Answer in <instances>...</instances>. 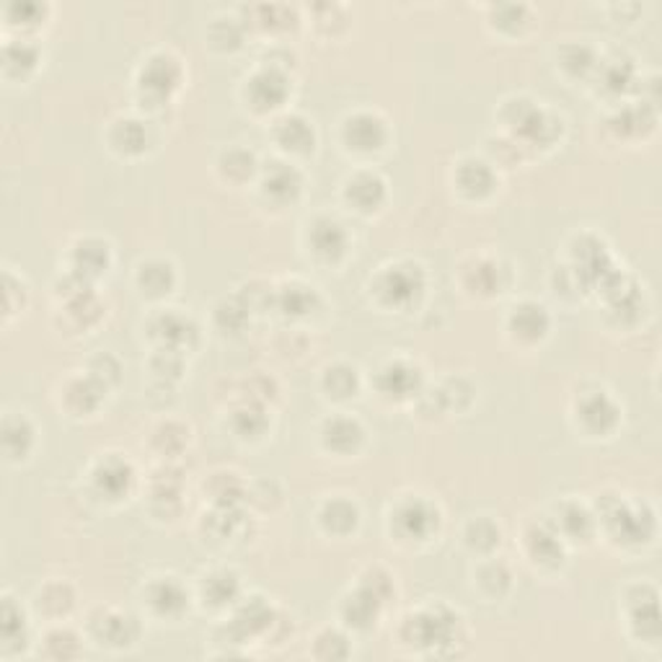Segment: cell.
I'll list each match as a JSON object with an SVG mask.
<instances>
[{"label": "cell", "instance_id": "1", "mask_svg": "<svg viewBox=\"0 0 662 662\" xmlns=\"http://www.w3.org/2000/svg\"><path fill=\"white\" fill-rule=\"evenodd\" d=\"M401 644L420 654H458V644L466 642L464 616L445 604H435L420 611H409L399 627Z\"/></svg>", "mask_w": 662, "mask_h": 662}, {"label": "cell", "instance_id": "2", "mask_svg": "<svg viewBox=\"0 0 662 662\" xmlns=\"http://www.w3.org/2000/svg\"><path fill=\"white\" fill-rule=\"evenodd\" d=\"M427 290L425 267L412 259H399L381 267L370 280V295L386 311H409L422 301Z\"/></svg>", "mask_w": 662, "mask_h": 662}, {"label": "cell", "instance_id": "3", "mask_svg": "<svg viewBox=\"0 0 662 662\" xmlns=\"http://www.w3.org/2000/svg\"><path fill=\"white\" fill-rule=\"evenodd\" d=\"M441 508L425 495H406L389 510V531L399 544H427L441 531Z\"/></svg>", "mask_w": 662, "mask_h": 662}, {"label": "cell", "instance_id": "4", "mask_svg": "<svg viewBox=\"0 0 662 662\" xmlns=\"http://www.w3.org/2000/svg\"><path fill=\"white\" fill-rule=\"evenodd\" d=\"M88 637L101 650H132L140 642V637H143V623H140L135 614L124 611V608L99 606L88 616Z\"/></svg>", "mask_w": 662, "mask_h": 662}, {"label": "cell", "instance_id": "5", "mask_svg": "<svg viewBox=\"0 0 662 662\" xmlns=\"http://www.w3.org/2000/svg\"><path fill=\"white\" fill-rule=\"evenodd\" d=\"M389 138V122H386L383 115L370 109H360L347 115L339 130V140L341 145H345V151L355 155H376L386 151Z\"/></svg>", "mask_w": 662, "mask_h": 662}, {"label": "cell", "instance_id": "6", "mask_svg": "<svg viewBox=\"0 0 662 662\" xmlns=\"http://www.w3.org/2000/svg\"><path fill=\"white\" fill-rule=\"evenodd\" d=\"M143 608L159 621H182L189 611V590L174 575L151 577L140 590Z\"/></svg>", "mask_w": 662, "mask_h": 662}, {"label": "cell", "instance_id": "7", "mask_svg": "<svg viewBox=\"0 0 662 662\" xmlns=\"http://www.w3.org/2000/svg\"><path fill=\"white\" fill-rule=\"evenodd\" d=\"M290 96V80L282 68H257L251 76L243 80L241 99L254 115H274V111L285 107Z\"/></svg>", "mask_w": 662, "mask_h": 662}, {"label": "cell", "instance_id": "8", "mask_svg": "<svg viewBox=\"0 0 662 662\" xmlns=\"http://www.w3.org/2000/svg\"><path fill=\"white\" fill-rule=\"evenodd\" d=\"M306 247L308 254L322 264H339L349 254L352 241H349L347 228L332 215H316L306 223Z\"/></svg>", "mask_w": 662, "mask_h": 662}, {"label": "cell", "instance_id": "9", "mask_svg": "<svg viewBox=\"0 0 662 662\" xmlns=\"http://www.w3.org/2000/svg\"><path fill=\"white\" fill-rule=\"evenodd\" d=\"M341 199L357 215H373L383 210L386 199H389V184L373 169H357L341 184Z\"/></svg>", "mask_w": 662, "mask_h": 662}, {"label": "cell", "instance_id": "10", "mask_svg": "<svg viewBox=\"0 0 662 662\" xmlns=\"http://www.w3.org/2000/svg\"><path fill=\"white\" fill-rule=\"evenodd\" d=\"M178 84H182V63L166 50L151 52L145 57V63L140 65L138 88L148 99L166 101L171 91H176Z\"/></svg>", "mask_w": 662, "mask_h": 662}, {"label": "cell", "instance_id": "11", "mask_svg": "<svg viewBox=\"0 0 662 662\" xmlns=\"http://www.w3.org/2000/svg\"><path fill=\"white\" fill-rule=\"evenodd\" d=\"M107 391V386L96 381L88 370L80 376H70L59 383V409L73 416V420H86V416H94L99 412Z\"/></svg>", "mask_w": 662, "mask_h": 662}, {"label": "cell", "instance_id": "12", "mask_svg": "<svg viewBox=\"0 0 662 662\" xmlns=\"http://www.w3.org/2000/svg\"><path fill=\"white\" fill-rule=\"evenodd\" d=\"M378 397L386 401H406L422 393V370L406 357H391L378 368L376 376Z\"/></svg>", "mask_w": 662, "mask_h": 662}, {"label": "cell", "instance_id": "13", "mask_svg": "<svg viewBox=\"0 0 662 662\" xmlns=\"http://www.w3.org/2000/svg\"><path fill=\"white\" fill-rule=\"evenodd\" d=\"M575 416H577V425L583 427L587 435L604 437V435H611L614 430L619 427L621 409L614 401L611 393L595 389L577 399Z\"/></svg>", "mask_w": 662, "mask_h": 662}, {"label": "cell", "instance_id": "14", "mask_svg": "<svg viewBox=\"0 0 662 662\" xmlns=\"http://www.w3.org/2000/svg\"><path fill=\"white\" fill-rule=\"evenodd\" d=\"M623 606L629 611V627L634 629L639 642L654 644L660 639V614H658V590L650 583H637L623 593Z\"/></svg>", "mask_w": 662, "mask_h": 662}, {"label": "cell", "instance_id": "15", "mask_svg": "<svg viewBox=\"0 0 662 662\" xmlns=\"http://www.w3.org/2000/svg\"><path fill=\"white\" fill-rule=\"evenodd\" d=\"M504 329H508V337L516 341V345L533 347V345H541V341L549 337L552 316H549L546 306H541V303L520 301L508 311Z\"/></svg>", "mask_w": 662, "mask_h": 662}, {"label": "cell", "instance_id": "16", "mask_svg": "<svg viewBox=\"0 0 662 662\" xmlns=\"http://www.w3.org/2000/svg\"><path fill=\"white\" fill-rule=\"evenodd\" d=\"M523 552L533 567L556 569L564 562V539L549 520H533L523 528Z\"/></svg>", "mask_w": 662, "mask_h": 662}, {"label": "cell", "instance_id": "17", "mask_svg": "<svg viewBox=\"0 0 662 662\" xmlns=\"http://www.w3.org/2000/svg\"><path fill=\"white\" fill-rule=\"evenodd\" d=\"M366 427L357 416L347 412H337L326 416L318 427V441L334 456H355L366 445Z\"/></svg>", "mask_w": 662, "mask_h": 662}, {"label": "cell", "instance_id": "18", "mask_svg": "<svg viewBox=\"0 0 662 662\" xmlns=\"http://www.w3.org/2000/svg\"><path fill=\"white\" fill-rule=\"evenodd\" d=\"M383 600L376 598L368 587L355 585L347 595H341L339 600V621L341 627L349 631H373L383 616Z\"/></svg>", "mask_w": 662, "mask_h": 662}, {"label": "cell", "instance_id": "19", "mask_svg": "<svg viewBox=\"0 0 662 662\" xmlns=\"http://www.w3.org/2000/svg\"><path fill=\"white\" fill-rule=\"evenodd\" d=\"M259 192L274 207H287L303 195V174L293 163L272 161L270 169L259 171Z\"/></svg>", "mask_w": 662, "mask_h": 662}, {"label": "cell", "instance_id": "20", "mask_svg": "<svg viewBox=\"0 0 662 662\" xmlns=\"http://www.w3.org/2000/svg\"><path fill=\"white\" fill-rule=\"evenodd\" d=\"M453 184H456L460 197L471 199V203H481V199L495 195V166L485 159H476V155H464L456 163V169H453Z\"/></svg>", "mask_w": 662, "mask_h": 662}, {"label": "cell", "instance_id": "21", "mask_svg": "<svg viewBox=\"0 0 662 662\" xmlns=\"http://www.w3.org/2000/svg\"><path fill=\"white\" fill-rule=\"evenodd\" d=\"M132 481H135V468L128 458H119L117 453H109L91 466V485L104 500L128 497Z\"/></svg>", "mask_w": 662, "mask_h": 662}, {"label": "cell", "instance_id": "22", "mask_svg": "<svg viewBox=\"0 0 662 662\" xmlns=\"http://www.w3.org/2000/svg\"><path fill=\"white\" fill-rule=\"evenodd\" d=\"M197 598L210 611H226L241 600V577L230 567L207 569L197 583Z\"/></svg>", "mask_w": 662, "mask_h": 662}, {"label": "cell", "instance_id": "23", "mask_svg": "<svg viewBox=\"0 0 662 662\" xmlns=\"http://www.w3.org/2000/svg\"><path fill=\"white\" fill-rule=\"evenodd\" d=\"M151 334L159 347L187 352L197 341L199 329L187 314H178V308H161L151 322Z\"/></svg>", "mask_w": 662, "mask_h": 662}, {"label": "cell", "instance_id": "24", "mask_svg": "<svg viewBox=\"0 0 662 662\" xmlns=\"http://www.w3.org/2000/svg\"><path fill=\"white\" fill-rule=\"evenodd\" d=\"M272 138L285 155H308L316 148L314 122L308 117L295 115V111L274 119Z\"/></svg>", "mask_w": 662, "mask_h": 662}, {"label": "cell", "instance_id": "25", "mask_svg": "<svg viewBox=\"0 0 662 662\" xmlns=\"http://www.w3.org/2000/svg\"><path fill=\"white\" fill-rule=\"evenodd\" d=\"M32 608L44 623L68 621L70 614L76 611V590L65 579H50V583L36 587Z\"/></svg>", "mask_w": 662, "mask_h": 662}, {"label": "cell", "instance_id": "26", "mask_svg": "<svg viewBox=\"0 0 662 662\" xmlns=\"http://www.w3.org/2000/svg\"><path fill=\"white\" fill-rule=\"evenodd\" d=\"M29 642V614L11 593L3 595V606H0V654L13 658V654L24 652Z\"/></svg>", "mask_w": 662, "mask_h": 662}, {"label": "cell", "instance_id": "27", "mask_svg": "<svg viewBox=\"0 0 662 662\" xmlns=\"http://www.w3.org/2000/svg\"><path fill=\"white\" fill-rule=\"evenodd\" d=\"M70 264L73 274L80 280H86L91 285V280L99 278L111 267V247L104 238H78L70 247Z\"/></svg>", "mask_w": 662, "mask_h": 662}, {"label": "cell", "instance_id": "28", "mask_svg": "<svg viewBox=\"0 0 662 662\" xmlns=\"http://www.w3.org/2000/svg\"><path fill=\"white\" fill-rule=\"evenodd\" d=\"M318 525L324 533L334 535V539H347L360 525V508L355 500H349L345 495H334L329 500L322 502V508L316 512Z\"/></svg>", "mask_w": 662, "mask_h": 662}, {"label": "cell", "instance_id": "29", "mask_svg": "<svg viewBox=\"0 0 662 662\" xmlns=\"http://www.w3.org/2000/svg\"><path fill=\"white\" fill-rule=\"evenodd\" d=\"M135 285L140 295L151 297V301H161L174 293L176 287V267L174 262L163 257H151L145 262L135 267Z\"/></svg>", "mask_w": 662, "mask_h": 662}, {"label": "cell", "instance_id": "30", "mask_svg": "<svg viewBox=\"0 0 662 662\" xmlns=\"http://www.w3.org/2000/svg\"><path fill=\"white\" fill-rule=\"evenodd\" d=\"M84 634H78V631L68 627L65 621L47 623L40 642H36V654L47 660H76L84 654Z\"/></svg>", "mask_w": 662, "mask_h": 662}, {"label": "cell", "instance_id": "31", "mask_svg": "<svg viewBox=\"0 0 662 662\" xmlns=\"http://www.w3.org/2000/svg\"><path fill=\"white\" fill-rule=\"evenodd\" d=\"M460 285L476 297H492L502 290L500 259L471 257V264L460 267Z\"/></svg>", "mask_w": 662, "mask_h": 662}, {"label": "cell", "instance_id": "32", "mask_svg": "<svg viewBox=\"0 0 662 662\" xmlns=\"http://www.w3.org/2000/svg\"><path fill=\"white\" fill-rule=\"evenodd\" d=\"M36 445V427L24 412H6L3 416V453L6 460L19 464L29 458Z\"/></svg>", "mask_w": 662, "mask_h": 662}, {"label": "cell", "instance_id": "33", "mask_svg": "<svg viewBox=\"0 0 662 662\" xmlns=\"http://www.w3.org/2000/svg\"><path fill=\"white\" fill-rule=\"evenodd\" d=\"M474 590L489 604L502 600L512 590V572L508 564L495 556H481V562L474 567Z\"/></svg>", "mask_w": 662, "mask_h": 662}, {"label": "cell", "instance_id": "34", "mask_svg": "<svg viewBox=\"0 0 662 662\" xmlns=\"http://www.w3.org/2000/svg\"><path fill=\"white\" fill-rule=\"evenodd\" d=\"M107 143L122 159H138L148 148L145 124L135 117H117L107 132Z\"/></svg>", "mask_w": 662, "mask_h": 662}, {"label": "cell", "instance_id": "35", "mask_svg": "<svg viewBox=\"0 0 662 662\" xmlns=\"http://www.w3.org/2000/svg\"><path fill=\"white\" fill-rule=\"evenodd\" d=\"M552 523L564 541H590L598 520H595V512L587 510L585 504L567 500L560 504Z\"/></svg>", "mask_w": 662, "mask_h": 662}, {"label": "cell", "instance_id": "36", "mask_svg": "<svg viewBox=\"0 0 662 662\" xmlns=\"http://www.w3.org/2000/svg\"><path fill=\"white\" fill-rule=\"evenodd\" d=\"M464 546L479 556H492L502 544V528L492 516H474L464 525Z\"/></svg>", "mask_w": 662, "mask_h": 662}, {"label": "cell", "instance_id": "37", "mask_svg": "<svg viewBox=\"0 0 662 662\" xmlns=\"http://www.w3.org/2000/svg\"><path fill=\"white\" fill-rule=\"evenodd\" d=\"M362 378L360 370L352 362H332V366L324 368L322 373V391L326 393V399L332 401H349L357 397L360 391Z\"/></svg>", "mask_w": 662, "mask_h": 662}, {"label": "cell", "instance_id": "38", "mask_svg": "<svg viewBox=\"0 0 662 662\" xmlns=\"http://www.w3.org/2000/svg\"><path fill=\"white\" fill-rule=\"evenodd\" d=\"M215 166H218V174L223 182L234 184V187H241V184L251 182V178L259 174L257 155L247 151V148H238V145L226 148V151L218 155V163H215Z\"/></svg>", "mask_w": 662, "mask_h": 662}, {"label": "cell", "instance_id": "39", "mask_svg": "<svg viewBox=\"0 0 662 662\" xmlns=\"http://www.w3.org/2000/svg\"><path fill=\"white\" fill-rule=\"evenodd\" d=\"M274 301H278V308L285 316H308V314H314L318 293L314 285H306V282L293 280L287 287L274 290Z\"/></svg>", "mask_w": 662, "mask_h": 662}, {"label": "cell", "instance_id": "40", "mask_svg": "<svg viewBox=\"0 0 662 662\" xmlns=\"http://www.w3.org/2000/svg\"><path fill=\"white\" fill-rule=\"evenodd\" d=\"M36 63H40V47L32 40H11L3 47V73L6 78H24L36 68Z\"/></svg>", "mask_w": 662, "mask_h": 662}, {"label": "cell", "instance_id": "41", "mask_svg": "<svg viewBox=\"0 0 662 662\" xmlns=\"http://www.w3.org/2000/svg\"><path fill=\"white\" fill-rule=\"evenodd\" d=\"M311 654L316 660H347L352 654V642L345 629L322 627L311 639Z\"/></svg>", "mask_w": 662, "mask_h": 662}, {"label": "cell", "instance_id": "42", "mask_svg": "<svg viewBox=\"0 0 662 662\" xmlns=\"http://www.w3.org/2000/svg\"><path fill=\"white\" fill-rule=\"evenodd\" d=\"M230 427H234L236 437L241 441H254V437H262L267 433V416L264 409L259 401H243L234 409V420H230Z\"/></svg>", "mask_w": 662, "mask_h": 662}, {"label": "cell", "instance_id": "43", "mask_svg": "<svg viewBox=\"0 0 662 662\" xmlns=\"http://www.w3.org/2000/svg\"><path fill=\"white\" fill-rule=\"evenodd\" d=\"M560 65L564 73H569V76H587V73L595 70V65H598V57H595V50L590 44L585 42H575V44H564L562 55H560Z\"/></svg>", "mask_w": 662, "mask_h": 662}, {"label": "cell", "instance_id": "44", "mask_svg": "<svg viewBox=\"0 0 662 662\" xmlns=\"http://www.w3.org/2000/svg\"><path fill=\"white\" fill-rule=\"evenodd\" d=\"M174 441L187 445L189 443V427L182 425V422H176V420H166L153 430V451L159 453L161 458H176L178 456L174 445H171Z\"/></svg>", "mask_w": 662, "mask_h": 662}, {"label": "cell", "instance_id": "45", "mask_svg": "<svg viewBox=\"0 0 662 662\" xmlns=\"http://www.w3.org/2000/svg\"><path fill=\"white\" fill-rule=\"evenodd\" d=\"M357 585L368 587L370 593L376 595V598L383 600V606L389 604L391 598H397V579H393V575L389 569L383 567H368L366 572H362L360 579H357Z\"/></svg>", "mask_w": 662, "mask_h": 662}, {"label": "cell", "instance_id": "46", "mask_svg": "<svg viewBox=\"0 0 662 662\" xmlns=\"http://www.w3.org/2000/svg\"><path fill=\"white\" fill-rule=\"evenodd\" d=\"M215 322L223 332L238 334L241 332V326L249 322V308L243 306V301H230L228 297L223 303H218V308H215Z\"/></svg>", "mask_w": 662, "mask_h": 662}, {"label": "cell", "instance_id": "47", "mask_svg": "<svg viewBox=\"0 0 662 662\" xmlns=\"http://www.w3.org/2000/svg\"><path fill=\"white\" fill-rule=\"evenodd\" d=\"M86 370L96 378V381L107 386V389H111V386H117L119 378H122V366H119V360L111 352L94 355L91 360H88V368Z\"/></svg>", "mask_w": 662, "mask_h": 662}, {"label": "cell", "instance_id": "48", "mask_svg": "<svg viewBox=\"0 0 662 662\" xmlns=\"http://www.w3.org/2000/svg\"><path fill=\"white\" fill-rule=\"evenodd\" d=\"M218 24L223 26V34H210V44H213V47L228 50V52H230V50H236V47H241V36H243L241 24H238V21L230 19L228 32H226V19H220Z\"/></svg>", "mask_w": 662, "mask_h": 662}]
</instances>
